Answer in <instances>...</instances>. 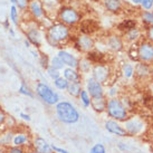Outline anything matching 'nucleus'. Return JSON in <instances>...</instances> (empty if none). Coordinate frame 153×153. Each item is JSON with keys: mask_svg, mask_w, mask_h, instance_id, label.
<instances>
[{"mask_svg": "<svg viewBox=\"0 0 153 153\" xmlns=\"http://www.w3.org/2000/svg\"><path fill=\"white\" fill-rule=\"evenodd\" d=\"M30 144H31V148L30 149H33L34 151L38 153H55L53 151V148H51V144H49L48 142H47L44 137L42 136H34L33 139H31V142H30Z\"/></svg>", "mask_w": 153, "mask_h": 153, "instance_id": "nucleus-7", "label": "nucleus"}, {"mask_svg": "<svg viewBox=\"0 0 153 153\" xmlns=\"http://www.w3.org/2000/svg\"><path fill=\"white\" fill-rule=\"evenodd\" d=\"M134 73H135L137 76L140 77H145L150 74V68L146 64L143 63H139L134 68Z\"/></svg>", "mask_w": 153, "mask_h": 153, "instance_id": "nucleus-27", "label": "nucleus"}, {"mask_svg": "<svg viewBox=\"0 0 153 153\" xmlns=\"http://www.w3.org/2000/svg\"><path fill=\"white\" fill-rule=\"evenodd\" d=\"M86 91L89 94V96L92 98L95 97H102L104 96V89L103 85L97 81H95L93 77H89L86 81Z\"/></svg>", "mask_w": 153, "mask_h": 153, "instance_id": "nucleus-9", "label": "nucleus"}, {"mask_svg": "<svg viewBox=\"0 0 153 153\" xmlns=\"http://www.w3.org/2000/svg\"><path fill=\"white\" fill-rule=\"evenodd\" d=\"M79 100H81V103L83 104V106L85 107H89L91 106V101H92V97L89 96V94L87 93L86 89H82L81 94H79Z\"/></svg>", "mask_w": 153, "mask_h": 153, "instance_id": "nucleus-28", "label": "nucleus"}, {"mask_svg": "<svg viewBox=\"0 0 153 153\" xmlns=\"http://www.w3.org/2000/svg\"><path fill=\"white\" fill-rule=\"evenodd\" d=\"M149 37L151 40H153V26L149 29Z\"/></svg>", "mask_w": 153, "mask_h": 153, "instance_id": "nucleus-50", "label": "nucleus"}, {"mask_svg": "<svg viewBox=\"0 0 153 153\" xmlns=\"http://www.w3.org/2000/svg\"><path fill=\"white\" fill-rule=\"evenodd\" d=\"M137 57L143 62L153 60V45L148 43H142L137 48Z\"/></svg>", "mask_w": 153, "mask_h": 153, "instance_id": "nucleus-12", "label": "nucleus"}, {"mask_svg": "<svg viewBox=\"0 0 153 153\" xmlns=\"http://www.w3.org/2000/svg\"><path fill=\"white\" fill-rule=\"evenodd\" d=\"M107 94H108L110 98L116 97V95H117V88H116V86H113V87H111L110 91L107 92Z\"/></svg>", "mask_w": 153, "mask_h": 153, "instance_id": "nucleus-44", "label": "nucleus"}, {"mask_svg": "<svg viewBox=\"0 0 153 153\" xmlns=\"http://www.w3.org/2000/svg\"><path fill=\"white\" fill-rule=\"evenodd\" d=\"M142 17H143V20H145L146 22H149V24H153V13H144Z\"/></svg>", "mask_w": 153, "mask_h": 153, "instance_id": "nucleus-42", "label": "nucleus"}, {"mask_svg": "<svg viewBox=\"0 0 153 153\" xmlns=\"http://www.w3.org/2000/svg\"><path fill=\"white\" fill-rule=\"evenodd\" d=\"M0 153H6V148H4V146H0Z\"/></svg>", "mask_w": 153, "mask_h": 153, "instance_id": "nucleus-53", "label": "nucleus"}, {"mask_svg": "<svg viewBox=\"0 0 153 153\" xmlns=\"http://www.w3.org/2000/svg\"><path fill=\"white\" fill-rule=\"evenodd\" d=\"M24 44H25V47H27V48H30V47H31V44L29 43L28 39H25V40H24Z\"/></svg>", "mask_w": 153, "mask_h": 153, "instance_id": "nucleus-51", "label": "nucleus"}, {"mask_svg": "<svg viewBox=\"0 0 153 153\" xmlns=\"http://www.w3.org/2000/svg\"><path fill=\"white\" fill-rule=\"evenodd\" d=\"M88 153H106V148L103 143H96L91 148Z\"/></svg>", "mask_w": 153, "mask_h": 153, "instance_id": "nucleus-35", "label": "nucleus"}, {"mask_svg": "<svg viewBox=\"0 0 153 153\" xmlns=\"http://www.w3.org/2000/svg\"><path fill=\"white\" fill-rule=\"evenodd\" d=\"M4 29H7V30H8L9 28H10V24H9V19H4Z\"/></svg>", "mask_w": 153, "mask_h": 153, "instance_id": "nucleus-48", "label": "nucleus"}, {"mask_svg": "<svg viewBox=\"0 0 153 153\" xmlns=\"http://www.w3.org/2000/svg\"><path fill=\"white\" fill-rule=\"evenodd\" d=\"M87 59L92 64H103L104 60V54L98 51H91L87 53Z\"/></svg>", "mask_w": 153, "mask_h": 153, "instance_id": "nucleus-22", "label": "nucleus"}, {"mask_svg": "<svg viewBox=\"0 0 153 153\" xmlns=\"http://www.w3.org/2000/svg\"><path fill=\"white\" fill-rule=\"evenodd\" d=\"M141 4L145 9H150L153 6V0H141Z\"/></svg>", "mask_w": 153, "mask_h": 153, "instance_id": "nucleus-43", "label": "nucleus"}, {"mask_svg": "<svg viewBox=\"0 0 153 153\" xmlns=\"http://www.w3.org/2000/svg\"><path fill=\"white\" fill-rule=\"evenodd\" d=\"M63 77L69 83H75V82H81L82 76L81 73L77 71L76 68L66 67L63 69Z\"/></svg>", "mask_w": 153, "mask_h": 153, "instance_id": "nucleus-16", "label": "nucleus"}, {"mask_svg": "<svg viewBox=\"0 0 153 153\" xmlns=\"http://www.w3.org/2000/svg\"><path fill=\"white\" fill-rule=\"evenodd\" d=\"M30 0H17V4H16V7H17L19 10H26L29 6Z\"/></svg>", "mask_w": 153, "mask_h": 153, "instance_id": "nucleus-40", "label": "nucleus"}, {"mask_svg": "<svg viewBox=\"0 0 153 153\" xmlns=\"http://www.w3.org/2000/svg\"><path fill=\"white\" fill-rule=\"evenodd\" d=\"M125 131L128 132V136H134V135H140L141 133L144 132L145 123L144 121L140 117L136 116H128V119L123 122Z\"/></svg>", "mask_w": 153, "mask_h": 153, "instance_id": "nucleus-5", "label": "nucleus"}, {"mask_svg": "<svg viewBox=\"0 0 153 153\" xmlns=\"http://www.w3.org/2000/svg\"><path fill=\"white\" fill-rule=\"evenodd\" d=\"M92 74H93V78L95 81H97L101 84H105L107 83L108 78L111 75V69L107 65L104 64H96L94 65L92 68Z\"/></svg>", "mask_w": 153, "mask_h": 153, "instance_id": "nucleus-6", "label": "nucleus"}, {"mask_svg": "<svg viewBox=\"0 0 153 153\" xmlns=\"http://www.w3.org/2000/svg\"><path fill=\"white\" fill-rule=\"evenodd\" d=\"M82 83L81 82H75V83H69L67 87V93L72 97H79V94L82 92Z\"/></svg>", "mask_w": 153, "mask_h": 153, "instance_id": "nucleus-23", "label": "nucleus"}, {"mask_svg": "<svg viewBox=\"0 0 153 153\" xmlns=\"http://www.w3.org/2000/svg\"><path fill=\"white\" fill-rule=\"evenodd\" d=\"M8 31H9V35H10L11 37H16V31H15V29H13V28H11V27H10V28L8 29Z\"/></svg>", "mask_w": 153, "mask_h": 153, "instance_id": "nucleus-49", "label": "nucleus"}, {"mask_svg": "<svg viewBox=\"0 0 153 153\" xmlns=\"http://www.w3.org/2000/svg\"><path fill=\"white\" fill-rule=\"evenodd\" d=\"M106 44L107 46H108V48L114 51H120L123 48V42H122V39L120 38L119 36H115V35L110 36L107 38Z\"/></svg>", "mask_w": 153, "mask_h": 153, "instance_id": "nucleus-20", "label": "nucleus"}, {"mask_svg": "<svg viewBox=\"0 0 153 153\" xmlns=\"http://www.w3.org/2000/svg\"><path fill=\"white\" fill-rule=\"evenodd\" d=\"M51 148H53V151L55 153H71L67 150L63 149V148H59V146H56V145L51 144Z\"/></svg>", "mask_w": 153, "mask_h": 153, "instance_id": "nucleus-45", "label": "nucleus"}, {"mask_svg": "<svg viewBox=\"0 0 153 153\" xmlns=\"http://www.w3.org/2000/svg\"><path fill=\"white\" fill-rule=\"evenodd\" d=\"M104 126H105V130H106L108 133L113 134V135L116 136H121V137H124V136H128V132L125 131V128L120 124V122L117 121H114V120H106L105 123H104Z\"/></svg>", "mask_w": 153, "mask_h": 153, "instance_id": "nucleus-10", "label": "nucleus"}, {"mask_svg": "<svg viewBox=\"0 0 153 153\" xmlns=\"http://www.w3.org/2000/svg\"><path fill=\"white\" fill-rule=\"evenodd\" d=\"M9 19H10V22H13V26H19V22H20V16H19V10L18 8L13 4L11 7H10V11H9Z\"/></svg>", "mask_w": 153, "mask_h": 153, "instance_id": "nucleus-26", "label": "nucleus"}, {"mask_svg": "<svg viewBox=\"0 0 153 153\" xmlns=\"http://www.w3.org/2000/svg\"><path fill=\"white\" fill-rule=\"evenodd\" d=\"M51 67L55 68V69H57V71H62V69H64L65 68V65L64 63L62 62V59H60L58 56H53L51 58Z\"/></svg>", "mask_w": 153, "mask_h": 153, "instance_id": "nucleus-30", "label": "nucleus"}, {"mask_svg": "<svg viewBox=\"0 0 153 153\" xmlns=\"http://www.w3.org/2000/svg\"><path fill=\"white\" fill-rule=\"evenodd\" d=\"M53 82H54V86H55L57 89H59V91H67L69 82L66 81L63 76H60L59 78H57V79H55V81H53Z\"/></svg>", "mask_w": 153, "mask_h": 153, "instance_id": "nucleus-29", "label": "nucleus"}, {"mask_svg": "<svg viewBox=\"0 0 153 153\" xmlns=\"http://www.w3.org/2000/svg\"><path fill=\"white\" fill-rule=\"evenodd\" d=\"M13 134L15 132L13 130H7L6 132L0 134V146L4 148H8L9 145H11L13 139Z\"/></svg>", "mask_w": 153, "mask_h": 153, "instance_id": "nucleus-21", "label": "nucleus"}, {"mask_svg": "<svg viewBox=\"0 0 153 153\" xmlns=\"http://www.w3.org/2000/svg\"><path fill=\"white\" fill-rule=\"evenodd\" d=\"M133 28H135V22H133V20H124L119 25V29L123 30V31H128Z\"/></svg>", "mask_w": 153, "mask_h": 153, "instance_id": "nucleus-32", "label": "nucleus"}, {"mask_svg": "<svg viewBox=\"0 0 153 153\" xmlns=\"http://www.w3.org/2000/svg\"><path fill=\"white\" fill-rule=\"evenodd\" d=\"M117 148H119L120 151H125V150L128 149V146H126V144H125V143H123V142H121V143H119V144H117Z\"/></svg>", "mask_w": 153, "mask_h": 153, "instance_id": "nucleus-47", "label": "nucleus"}, {"mask_svg": "<svg viewBox=\"0 0 153 153\" xmlns=\"http://www.w3.org/2000/svg\"><path fill=\"white\" fill-rule=\"evenodd\" d=\"M59 19L64 25H75L79 20V15L75 9L63 8L59 13Z\"/></svg>", "mask_w": 153, "mask_h": 153, "instance_id": "nucleus-8", "label": "nucleus"}, {"mask_svg": "<svg viewBox=\"0 0 153 153\" xmlns=\"http://www.w3.org/2000/svg\"><path fill=\"white\" fill-rule=\"evenodd\" d=\"M25 34L26 39L29 40L31 46H35L36 48H39L42 46V35L36 27H28V29L26 30Z\"/></svg>", "mask_w": 153, "mask_h": 153, "instance_id": "nucleus-14", "label": "nucleus"}, {"mask_svg": "<svg viewBox=\"0 0 153 153\" xmlns=\"http://www.w3.org/2000/svg\"><path fill=\"white\" fill-rule=\"evenodd\" d=\"M57 56L62 59V62L64 63L65 66L71 68H78V62L79 60H78L77 57L72 55L71 53H68V51H64V49H60L57 53Z\"/></svg>", "mask_w": 153, "mask_h": 153, "instance_id": "nucleus-13", "label": "nucleus"}, {"mask_svg": "<svg viewBox=\"0 0 153 153\" xmlns=\"http://www.w3.org/2000/svg\"><path fill=\"white\" fill-rule=\"evenodd\" d=\"M34 92L35 95H37L42 102L45 103L46 105H49V106H54L60 101L58 93L55 92L48 84L42 81L37 82Z\"/></svg>", "mask_w": 153, "mask_h": 153, "instance_id": "nucleus-3", "label": "nucleus"}, {"mask_svg": "<svg viewBox=\"0 0 153 153\" xmlns=\"http://www.w3.org/2000/svg\"><path fill=\"white\" fill-rule=\"evenodd\" d=\"M6 119H7V114L2 108H0V128L4 126L6 123Z\"/></svg>", "mask_w": 153, "mask_h": 153, "instance_id": "nucleus-41", "label": "nucleus"}, {"mask_svg": "<svg viewBox=\"0 0 153 153\" xmlns=\"http://www.w3.org/2000/svg\"><path fill=\"white\" fill-rule=\"evenodd\" d=\"M18 93L30 98H34L35 96H36V95H35V92L30 88L29 86H28V84H27L25 81H22V84H20L19 88H18Z\"/></svg>", "mask_w": 153, "mask_h": 153, "instance_id": "nucleus-24", "label": "nucleus"}, {"mask_svg": "<svg viewBox=\"0 0 153 153\" xmlns=\"http://www.w3.org/2000/svg\"><path fill=\"white\" fill-rule=\"evenodd\" d=\"M106 113L108 117H111L117 122H124L128 117V110L124 107L121 100L119 98H108L106 104Z\"/></svg>", "mask_w": 153, "mask_h": 153, "instance_id": "nucleus-4", "label": "nucleus"}, {"mask_svg": "<svg viewBox=\"0 0 153 153\" xmlns=\"http://www.w3.org/2000/svg\"><path fill=\"white\" fill-rule=\"evenodd\" d=\"M122 73L125 78H131L134 74V68L131 64H124L122 66Z\"/></svg>", "mask_w": 153, "mask_h": 153, "instance_id": "nucleus-33", "label": "nucleus"}, {"mask_svg": "<svg viewBox=\"0 0 153 153\" xmlns=\"http://www.w3.org/2000/svg\"><path fill=\"white\" fill-rule=\"evenodd\" d=\"M106 104H107V100L105 98V96L92 98V101H91V107L95 112H97V113L106 112Z\"/></svg>", "mask_w": 153, "mask_h": 153, "instance_id": "nucleus-18", "label": "nucleus"}, {"mask_svg": "<svg viewBox=\"0 0 153 153\" xmlns=\"http://www.w3.org/2000/svg\"><path fill=\"white\" fill-rule=\"evenodd\" d=\"M38 59H39V64H40L43 69H47V68L51 66V58L46 54H40Z\"/></svg>", "mask_w": 153, "mask_h": 153, "instance_id": "nucleus-34", "label": "nucleus"}, {"mask_svg": "<svg viewBox=\"0 0 153 153\" xmlns=\"http://www.w3.org/2000/svg\"><path fill=\"white\" fill-rule=\"evenodd\" d=\"M27 153H38V152H36V151H34L33 149H29V150H27Z\"/></svg>", "mask_w": 153, "mask_h": 153, "instance_id": "nucleus-54", "label": "nucleus"}, {"mask_svg": "<svg viewBox=\"0 0 153 153\" xmlns=\"http://www.w3.org/2000/svg\"><path fill=\"white\" fill-rule=\"evenodd\" d=\"M9 1H10L13 4H15V6H16V4H17V0H9Z\"/></svg>", "mask_w": 153, "mask_h": 153, "instance_id": "nucleus-55", "label": "nucleus"}, {"mask_svg": "<svg viewBox=\"0 0 153 153\" xmlns=\"http://www.w3.org/2000/svg\"><path fill=\"white\" fill-rule=\"evenodd\" d=\"M92 66H93V64L87 58H83V59L78 62V68L81 69L82 73H88L93 68Z\"/></svg>", "mask_w": 153, "mask_h": 153, "instance_id": "nucleus-31", "label": "nucleus"}, {"mask_svg": "<svg viewBox=\"0 0 153 153\" xmlns=\"http://www.w3.org/2000/svg\"><path fill=\"white\" fill-rule=\"evenodd\" d=\"M4 125L7 126V130H13V128H15L17 125V121H16V119L13 117V115H7Z\"/></svg>", "mask_w": 153, "mask_h": 153, "instance_id": "nucleus-39", "label": "nucleus"}, {"mask_svg": "<svg viewBox=\"0 0 153 153\" xmlns=\"http://www.w3.org/2000/svg\"><path fill=\"white\" fill-rule=\"evenodd\" d=\"M28 143H30L29 134H28V133H26V132H16V133L13 134V139L11 145L24 146V148H25Z\"/></svg>", "mask_w": 153, "mask_h": 153, "instance_id": "nucleus-17", "label": "nucleus"}, {"mask_svg": "<svg viewBox=\"0 0 153 153\" xmlns=\"http://www.w3.org/2000/svg\"><path fill=\"white\" fill-rule=\"evenodd\" d=\"M98 29V25L96 22L92 20V19H87V20H84L81 25V31L84 35H89L96 31Z\"/></svg>", "mask_w": 153, "mask_h": 153, "instance_id": "nucleus-19", "label": "nucleus"}, {"mask_svg": "<svg viewBox=\"0 0 153 153\" xmlns=\"http://www.w3.org/2000/svg\"><path fill=\"white\" fill-rule=\"evenodd\" d=\"M56 117L63 124H75L81 119L76 107L68 101H59L55 105Z\"/></svg>", "mask_w": 153, "mask_h": 153, "instance_id": "nucleus-1", "label": "nucleus"}, {"mask_svg": "<svg viewBox=\"0 0 153 153\" xmlns=\"http://www.w3.org/2000/svg\"><path fill=\"white\" fill-rule=\"evenodd\" d=\"M6 153H27V150L24 146L9 145L8 148H6Z\"/></svg>", "mask_w": 153, "mask_h": 153, "instance_id": "nucleus-36", "label": "nucleus"}, {"mask_svg": "<svg viewBox=\"0 0 153 153\" xmlns=\"http://www.w3.org/2000/svg\"><path fill=\"white\" fill-rule=\"evenodd\" d=\"M28 9H29V13L33 17L36 19H40L43 18L44 16V9L42 7V4L39 0H30L29 6H28Z\"/></svg>", "mask_w": 153, "mask_h": 153, "instance_id": "nucleus-15", "label": "nucleus"}, {"mask_svg": "<svg viewBox=\"0 0 153 153\" xmlns=\"http://www.w3.org/2000/svg\"><path fill=\"white\" fill-rule=\"evenodd\" d=\"M94 46H95L94 40L89 35H82L79 37H77L76 42H75V47L79 51L88 53V51H93Z\"/></svg>", "mask_w": 153, "mask_h": 153, "instance_id": "nucleus-11", "label": "nucleus"}, {"mask_svg": "<svg viewBox=\"0 0 153 153\" xmlns=\"http://www.w3.org/2000/svg\"><path fill=\"white\" fill-rule=\"evenodd\" d=\"M46 73H47V75L51 77L53 81H55V79H57V78H59V77H60V72H59V71H57V69L51 67V66L46 69Z\"/></svg>", "mask_w": 153, "mask_h": 153, "instance_id": "nucleus-37", "label": "nucleus"}, {"mask_svg": "<svg viewBox=\"0 0 153 153\" xmlns=\"http://www.w3.org/2000/svg\"><path fill=\"white\" fill-rule=\"evenodd\" d=\"M139 36H140V33H139V30L136 29V28H133V29L126 31V38H128L130 42L136 40V39L139 38Z\"/></svg>", "mask_w": 153, "mask_h": 153, "instance_id": "nucleus-38", "label": "nucleus"}, {"mask_svg": "<svg viewBox=\"0 0 153 153\" xmlns=\"http://www.w3.org/2000/svg\"><path fill=\"white\" fill-rule=\"evenodd\" d=\"M19 117H22L24 121H26V122H30L31 121V116H30V114H28V113H25V112H20L19 113Z\"/></svg>", "mask_w": 153, "mask_h": 153, "instance_id": "nucleus-46", "label": "nucleus"}, {"mask_svg": "<svg viewBox=\"0 0 153 153\" xmlns=\"http://www.w3.org/2000/svg\"><path fill=\"white\" fill-rule=\"evenodd\" d=\"M31 54H33V56H34L35 58H39V54L37 51H31Z\"/></svg>", "mask_w": 153, "mask_h": 153, "instance_id": "nucleus-52", "label": "nucleus"}, {"mask_svg": "<svg viewBox=\"0 0 153 153\" xmlns=\"http://www.w3.org/2000/svg\"><path fill=\"white\" fill-rule=\"evenodd\" d=\"M105 8L111 13H116L121 9V0H104Z\"/></svg>", "mask_w": 153, "mask_h": 153, "instance_id": "nucleus-25", "label": "nucleus"}, {"mask_svg": "<svg viewBox=\"0 0 153 153\" xmlns=\"http://www.w3.org/2000/svg\"><path fill=\"white\" fill-rule=\"evenodd\" d=\"M69 37V29L64 24H54L48 27L46 33V40L51 47L59 46L60 43L67 40Z\"/></svg>", "mask_w": 153, "mask_h": 153, "instance_id": "nucleus-2", "label": "nucleus"}]
</instances>
